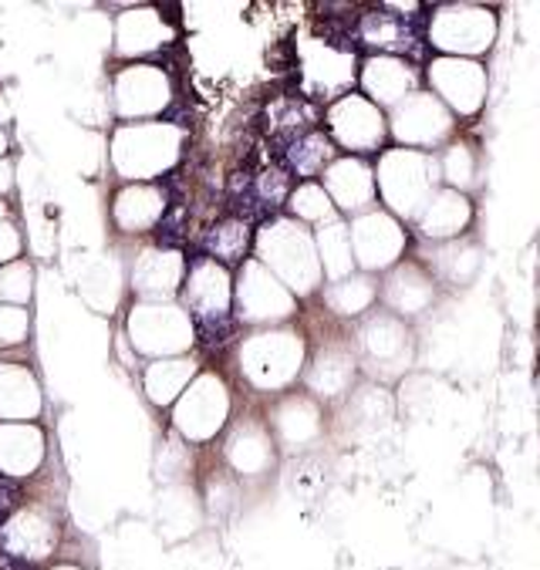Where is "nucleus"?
<instances>
[{
	"label": "nucleus",
	"mask_w": 540,
	"mask_h": 570,
	"mask_svg": "<svg viewBox=\"0 0 540 570\" xmlns=\"http://www.w3.org/2000/svg\"><path fill=\"white\" fill-rule=\"evenodd\" d=\"M183 149V132L176 126L163 122H132L122 126L112 139V163L122 179H156L169 173L179 159Z\"/></svg>",
	"instance_id": "nucleus-2"
},
{
	"label": "nucleus",
	"mask_w": 540,
	"mask_h": 570,
	"mask_svg": "<svg viewBox=\"0 0 540 570\" xmlns=\"http://www.w3.org/2000/svg\"><path fill=\"white\" fill-rule=\"evenodd\" d=\"M183 277H186V264L169 247H149L132 264V287L139 297H146L153 304L169 301L183 287Z\"/></svg>",
	"instance_id": "nucleus-17"
},
{
	"label": "nucleus",
	"mask_w": 540,
	"mask_h": 570,
	"mask_svg": "<svg viewBox=\"0 0 540 570\" xmlns=\"http://www.w3.org/2000/svg\"><path fill=\"white\" fill-rule=\"evenodd\" d=\"M234 304L247 324H281L294 314L297 297L261 261H247L237 277Z\"/></svg>",
	"instance_id": "nucleus-8"
},
{
	"label": "nucleus",
	"mask_w": 540,
	"mask_h": 570,
	"mask_svg": "<svg viewBox=\"0 0 540 570\" xmlns=\"http://www.w3.org/2000/svg\"><path fill=\"white\" fill-rule=\"evenodd\" d=\"M31 284H35V271L21 261H11L0 267V304L21 307L31 297Z\"/></svg>",
	"instance_id": "nucleus-40"
},
{
	"label": "nucleus",
	"mask_w": 540,
	"mask_h": 570,
	"mask_svg": "<svg viewBox=\"0 0 540 570\" xmlns=\"http://www.w3.org/2000/svg\"><path fill=\"white\" fill-rule=\"evenodd\" d=\"M359 352L372 375L395 379L412 362V334L395 314H372L359 327Z\"/></svg>",
	"instance_id": "nucleus-9"
},
{
	"label": "nucleus",
	"mask_w": 540,
	"mask_h": 570,
	"mask_svg": "<svg viewBox=\"0 0 540 570\" xmlns=\"http://www.w3.org/2000/svg\"><path fill=\"white\" fill-rule=\"evenodd\" d=\"M304 71L311 81L324 85V88H342L352 81L355 61L352 55H345L342 48L332 45H311V51L304 55Z\"/></svg>",
	"instance_id": "nucleus-33"
},
{
	"label": "nucleus",
	"mask_w": 540,
	"mask_h": 570,
	"mask_svg": "<svg viewBox=\"0 0 540 570\" xmlns=\"http://www.w3.org/2000/svg\"><path fill=\"white\" fill-rule=\"evenodd\" d=\"M362 88L369 95V101L379 105H399L405 95L415 91V71L412 65H405L402 58L392 55H375L362 65Z\"/></svg>",
	"instance_id": "nucleus-21"
},
{
	"label": "nucleus",
	"mask_w": 540,
	"mask_h": 570,
	"mask_svg": "<svg viewBox=\"0 0 540 570\" xmlns=\"http://www.w3.org/2000/svg\"><path fill=\"white\" fill-rule=\"evenodd\" d=\"M227 460L240 476H261L274 463V442L261 422H240L227 442Z\"/></svg>",
	"instance_id": "nucleus-25"
},
{
	"label": "nucleus",
	"mask_w": 540,
	"mask_h": 570,
	"mask_svg": "<svg viewBox=\"0 0 540 570\" xmlns=\"http://www.w3.org/2000/svg\"><path fill=\"white\" fill-rule=\"evenodd\" d=\"M183 301L186 314L203 324H216L230 314L234 304V281L230 271L216 261H199L183 277Z\"/></svg>",
	"instance_id": "nucleus-14"
},
{
	"label": "nucleus",
	"mask_w": 540,
	"mask_h": 570,
	"mask_svg": "<svg viewBox=\"0 0 540 570\" xmlns=\"http://www.w3.org/2000/svg\"><path fill=\"white\" fill-rule=\"evenodd\" d=\"M166 41H173V28L163 21L159 11L153 8H139L119 18L116 24V51L139 58V55H153L159 51Z\"/></svg>",
	"instance_id": "nucleus-23"
},
{
	"label": "nucleus",
	"mask_w": 540,
	"mask_h": 570,
	"mask_svg": "<svg viewBox=\"0 0 540 570\" xmlns=\"http://www.w3.org/2000/svg\"><path fill=\"white\" fill-rule=\"evenodd\" d=\"M429 85L450 116H477L487 98V71L470 58H436L429 65Z\"/></svg>",
	"instance_id": "nucleus-11"
},
{
	"label": "nucleus",
	"mask_w": 540,
	"mask_h": 570,
	"mask_svg": "<svg viewBox=\"0 0 540 570\" xmlns=\"http://www.w3.org/2000/svg\"><path fill=\"white\" fill-rule=\"evenodd\" d=\"M375 193H382L385 206L399 216H419L425 199L436 193L440 163L419 149H392L379 159Z\"/></svg>",
	"instance_id": "nucleus-3"
},
{
	"label": "nucleus",
	"mask_w": 540,
	"mask_h": 570,
	"mask_svg": "<svg viewBox=\"0 0 540 570\" xmlns=\"http://www.w3.org/2000/svg\"><path fill=\"white\" fill-rule=\"evenodd\" d=\"M193 379H196L193 358H183V355L179 358H159L146 372V395L156 405H173Z\"/></svg>",
	"instance_id": "nucleus-29"
},
{
	"label": "nucleus",
	"mask_w": 540,
	"mask_h": 570,
	"mask_svg": "<svg viewBox=\"0 0 540 570\" xmlns=\"http://www.w3.org/2000/svg\"><path fill=\"white\" fill-rule=\"evenodd\" d=\"M51 570H81V567H75V563H58V567H51Z\"/></svg>",
	"instance_id": "nucleus-46"
},
{
	"label": "nucleus",
	"mask_w": 540,
	"mask_h": 570,
	"mask_svg": "<svg viewBox=\"0 0 540 570\" xmlns=\"http://www.w3.org/2000/svg\"><path fill=\"white\" fill-rule=\"evenodd\" d=\"M287 206L304 223H324V219H332V199H328V193H324L321 183H301L291 193Z\"/></svg>",
	"instance_id": "nucleus-39"
},
{
	"label": "nucleus",
	"mask_w": 540,
	"mask_h": 570,
	"mask_svg": "<svg viewBox=\"0 0 540 570\" xmlns=\"http://www.w3.org/2000/svg\"><path fill=\"white\" fill-rule=\"evenodd\" d=\"M112 98H116V111L122 119H149L159 116V111L173 101V85L169 75L156 65H132L126 71H119L116 85H112Z\"/></svg>",
	"instance_id": "nucleus-13"
},
{
	"label": "nucleus",
	"mask_w": 540,
	"mask_h": 570,
	"mask_svg": "<svg viewBox=\"0 0 540 570\" xmlns=\"http://www.w3.org/2000/svg\"><path fill=\"white\" fill-rule=\"evenodd\" d=\"M4 219H8V206H4V203H0V223H4Z\"/></svg>",
	"instance_id": "nucleus-47"
},
{
	"label": "nucleus",
	"mask_w": 540,
	"mask_h": 570,
	"mask_svg": "<svg viewBox=\"0 0 540 570\" xmlns=\"http://www.w3.org/2000/svg\"><path fill=\"white\" fill-rule=\"evenodd\" d=\"M314 250H317V264H321V277L328 281H345L355 271V257H352V240H348V223L345 219H324L321 230L314 237Z\"/></svg>",
	"instance_id": "nucleus-28"
},
{
	"label": "nucleus",
	"mask_w": 540,
	"mask_h": 570,
	"mask_svg": "<svg viewBox=\"0 0 540 570\" xmlns=\"http://www.w3.org/2000/svg\"><path fill=\"white\" fill-rule=\"evenodd\" d=\"M332 159H335V146H332V139L324 136V132H307V136H301V139L291 146V166H294L301 176L321 173Z\"/></svg>",
	"instance_id": "nucleus-37"
},
{
	"label": "nucleus",
	"mask_w": 540,
	"mask_h": 570,
	"mask_svg": "<svg viewBox=\"0 0 540 570\" xmlns=\"http://www.w3.org/2000/svg\"><path fill=\"white\" fill-rule=\"evenodd\" d=\"M328 126L338 146L352 153H375L385 139L382 108H375L365 95H345L328 108Z\"/></svg>",
	"instance_id": "nucleus-15"
},
{
	"label": "nucleus",
	"mask_w": 540,
	"mask_h": 570,
	"mask_svg": "<svg viewBox=\"0 0 540 570\" xmlns=\"http://www.w3.org/2000/svg\"><path fill=\"white\" fill-rule=\"evenodd\" d=\"M163 213H166V193L153 183H132L112 203V216L126 234L153 230L163 219Z\"/></svg>",
	"instance_id": "nucleus-24"
},
{
	"label": "nucleus",
	"mask_w": 540,
	"mask_h": 570,
	"mask_svg": "<svg viewBox=\"0 0 540 570\" xmlns=\"http://www.w3.org/2000/svg\"><path fill=\"white\" fill-rule=\"evenodd\" d=\"M450 284H470L480 271V244L470 237H456L446 244H436L432 250V264Z\"/></svg>",
	"instance_id": "nucleus-30"
},
{
	"label": "nucleus",
	"mask_w": 540,
	"mask_h": 570,
	"mask_svg": "<svg viewBox=\"0 0 540 570\" xmlns=\"http://www.w3.org/2000/svg\"><path fill=\"white\" fill-rule=\"evenodd\" d=\"M497 38V14L480 4H450L429 21V41L443 58H477Z\"/></svg>",
	"instance_id": "nucleus-6"
},
{
	"label": "nucleus",
	"mask_w": 540,
	"mask_h": 570,
	"mask_svg": "<svg viewBox=\"0 0 540 570\" xmlns=\"http://www.w3.org/2000/svg\"><path fill=\"white\" fill-rule=\"evenodd\" d=\"M385 301L395 314L415 317L436 301V284H432V277L419 264H402L385 281Z\"/></svg>",
	"instance_id": "nucleus-26"
},
{
	"label": "nucleus",
	"mask_w": 540,
	"mask_h": 570,
	"mask_svg": "<svg viewBox=\"0 0 540 570\" xmlns=\"http://www.w3.org/2000/svg\"><path fill=\"white\" fill-rule=\"evenodd\" d=\"M129 334H132L136 352L159 362V358H179L183 352L193 348L196 324L183 307H176L169 301H163V304L143 301L129 314Z\"/></svg>",
	"instance_id": "nucleus-4"
},
{
	"label": "nucleus",
	"mask_w": 540,
	"mask_h": 570,
	"mask_svg": "<svg viewBox=\"0 0 540 570\" xmlns=\"http://www.w3.org/2000/svg\"><path fill=\"white\" fill-rule=\"evenodd\" d=\"M440 176L460 193V189H470L477 186V176H480V163H477V153L467 146V142H453L440 163Z\"/></svg>",
	"instance_id": "nucleus-38"
},
{
	"label": "nucleus",
	"mask_w": 540,
	"mask_h": 570,
	"mask_svg": "<svg viewBox=\"0 0 540 570\" xmlns=\"http://www.w3.org/2000/svg\"><path fill=\"white\" fill-rule=\"evenodd\" d=\"M14 189V163L11 159H0V196Z\"/></svg>",
	"instance_id": "nucleus-43"
},
{
	"label": "nucleus",
	"mask_w": 540,
	"mask_h": 570,
	"mask_svg": "<svg viewBox=\"0 0 540 570\" xmlns=\"http://www.w3.org/2000/svg\"><path fill=\"white\" fill-rule=\"evenodd\" d=\"M18 254H21V234L4 219V223H0V267L11 264Z\"/></svg>",
	"instance_id": "nucleus-42"
},
{
	"label": "nucleus",
	"mask_w": 540,
	"mask_h": 570,
	"mask_svg": "<svg viewBox=\"0 0 540 570\" xmlns=\"http://www.w3.org/2000/svg\"><path fill=\"white\" fill-rule=\"evenodd\" d=\"M473 219V206L463 193L456 189H436L425 206L419 209L415 223H419V234L429 240V244H446V240H456Z\"/></svg>",
	"instance_id": "nucleus-18"
},
{
	"label": "nucleus",
	"mask_w": 540,
	"mask_h": 570,
	"mask_svg": "<svg viewBox=\"0 0 540 570\" xmlns=\"http://www.w3.org/2000/svg\"><path fill=\"white\" fill-rule=\"evenodd\" d=\"M450 132H453V116L432 91H412L392 111V136L402 142V149L440 146Z\"/></svg>",
	"instance_id": "nucleus-10"
},
{
	"label": "nucleus",
	"mask_w": 540,
	"mask_h": 570,
	"mask_svg": "<svg viewBox=\"0 0 540 570\" xmlns=\"http://www.w3.org/2000/svg\"><path fill=\"white\" fill-rule=\"evenodd\" d=\"M301 365H304V337L294 331H264L247 337L240 348V368L247 382L264 392L291 385Z\"/></svg>",
	"instance_id": "nucleus-5"
},
{
	"label": "nucleus",
	"mask_w": 540,
	"mask_h": 570,
	"mask_svg": "<svg viewBox=\"0 0 540 570\" xmlns=\"http://www.w3.org/2000/svg\"><path fill=\"white\" fill-rule=\"evenodd\" d=\"M274 425L287 445H304L321 432V412L311 399H287L274 412Z\"/></svg>",
	"instance_id": "nucleus-31"
},
{
	"label": "nucleus",
	"mask_w": 540,
	"mask_h": 570,
	"mask_svg": "<svg viewBox=\"0 0 540 570\" xmlns=\"http://www.w3.org/2000/svg\"><path fill=\"white\" fill-rule=\"evenodd\" d=\"M362 41L369 48H379V51H402L405 45H412L409 21L389 18V14H369L362 21Z\"/></svg>",
	"instance_id": "nucleus-36"
},
{
	"label": "nucleus",
	"mask_w": 540,
	"mask_h": 570,
	"mask_svg": "<svg viewBox=\"0 0 540 570\" xmlns=\"http://www.w3.org/2000/svg\"><path fill=\"white\" fill-rule=\"evenodd\" d=\"M324 193L332 203H338L345 213H369L375 203V176L372 166L359 156H342L324 166Z\"/></svg>",
	"instance_id": "nucleus-16"
},
{
	"label": "nucleus",
	"mask_w": 540,
	"mask_h": 570,
	"mask_svg": "<svg viewBox=\"0 0 540 570\" xmlns=\"http://www.w3.org/2000/svg\"><path fill=\"white\" fill-rule=\"evenodd\" d=\"M375 284L369 281V277H345V281H335L332 287H328V294H324V301H328V307L332 311H338V314H345V317H355V314H362V311H369L372 307V301H375Z\"/></svg>",
	"instance_id": "nucleus-34"
},
{
	"label": "nucleus",
	"mask_w": 540,
	"mask_h": 570,
	"mask_svg": "<svg viewBox=\"0 0 540 570\" xmlns=\"http://www.w3.org/2000/svg\"><path fill=\"white\" fill-rule=\"evenodd\" d=\"M4 122H11V105H8L4 95H0V126H4Z\"/></svg>",
	"instance_id": "nucleus-44"
},
{
	"label": "nucleus",
	"mask_w": 540,
	"mask_h": 570,
	"mask_svg": "<svg viewBox=\"0 0 540 570\" xmlns=\"http://www.w3.org/2000/svg\"><path fill=\"white\" fill-rule=\"evenodd\" d=\"M41 412V389L21 365H0V419L28 422Z\"/></svg>",
	"instance_id": "nucleus-27"
},
{
	"label": "nucleus",
	"mask_w": 540,
	"mask_h": 570,
	"mask_svg": "<svg viewBox=\"0 0 540 570\" xmlns=\"http://www.w3.org/2000/svg\"><path fill=\"white\" fill-rule=\"evenodd\" d=\"M348 240H352V257L365 271H385L405 254V230L395 216L385 209H369L352 219L348 226Z\"/></svg>",
	"instance_id": "nucleus-12"
},
{
	"label": "nucleus",
	"mask_w": 540,
	"mask_h": 570,
	"mask_svg": "<svg viewBox=\"0 0 540 570\" xmlns=\"http://www.w3.org/2000/svg\"><path fill=\"white\" fill-rule=\"evenodd\" d=\"M173 422L189 442H206L227 425L230 415V392L224 379L216 375H196L186 392L173 402Z\"/></svg>",
	"instance_id": "nucleus-7"
},
{
	"label": "nucleus",
	"mask_w": 540,
	"mask_h": 570,
	"mask_svg": "<svg viewBox=\"0 0 540 570\" xmlns=\"http://www.w3.org/2000/svg\"><path fill=\"white\" fill-rule=\"evenodd\" d=\"M355 368H359V362L348 345H342V341H335V345H321V352L314 355V362L307 368V385L321 399H338L352 389Z\"/></svg>",
	"instance_id": "nucleus-22"
},
{
	"label": "nucleus",
	"mask_w": 540,
	"mask_h": 570,
	"mask_svg": "<svg viewBox=\"0 0 540 570\" xmlns=\"http://www.w3.org/2000/svg\"><path fill=\"white\" fill-rule=\"evenodd\" d=\"M45 460V435L38 425L28 422H4L0 425V473L11 480L31 476Z\"/></svg>",
	"instance_id": "nucleus-20"
},
{
	"label": "nucleus",
	"mask_w": 540,
	"mask_h": 570,
	"mask_svg": "<svg viewBox=\"0 0 540 570\" xmlns=\"http://www.w3.org/2000/svg\"><path fill=\"white\" fill-rule=\"evenodd\" d=\"M4 153H8V132L0 129V159H4Z\"/></svg>",
	"instance_id": "nucleus-45"
},
{
	"label": "nucleus",
	"mask_w": 540,
	"mask_h": 570,
	"mask_svg": "<svg viewBox=\"0 0 540 570\" xmlns=\"http://www.w3.org/2000/svg\"><path fill=\"white\" fill-rule=\"evenodd\" d=\"M0 540H4V550L8 553L38 563V560H48L51 557V550L58 543V527H55V520L48 513L28 507V510H18L4 523V530H0Z\"/></svg>",
	"instance_id": "nucleus-19"
},
{
	"label": "nucleus",
	"mask_w": 540,
	"mask_h": 570,
	"mask_svg": "<svg viewBox=\"0 0 540 570\" xmlns=\"http://www.w3.org/2000/svg\"><path fill=\"white\" fill-rule=\"evenodd\" d=\"M31 321L24 307H11V304H0V348H14L28 337Z\"/></svg>",
	"instance_id": "nucleus-41"
},
{
	"label": "nucleus",
	"mask_w": 540,
	"mask_h": 570,
	"mask_svg": "<svg viewBox=\"0 0 540 570\" xmlns=\"http://www.w3.org/2000/svg\"><path fill=\"white\" fill-rule=\"evenodd\" d=\"M257 257L291 294H314L321 284L314 237L294 219H271L261 226Z\"/></svg>",
	"instance_id": "nucleus-1"
},
{
	"label": "nucleus",
	"mask_w": 540,
	"mask_h": 570,
	"mask_svg": "<svg viewBox=\"0 0 540 570\" xmlns=\"http://www.w3.org/2000/svg\"><path fill=\"white\" fill-rule=\"evenodd\" d=\"M247 244H251L247 223L227 219V223H220V226L213 230V237L206 240V250L213 254L209 261H216V264H237V261H244Z\"/></svg>",
	"instance_id": "nucleus-35"
},
{
	"label": "nucleus",
	"mask_w": 540,
	"mask_h": 570,
	"mask_svg": "<svg viewBox=\"0 0 540 570\" xmlns=\"http://www.w3.org/2000/svg\"><path fill=\"white\" fill-rule=\"evenodd\" d=\"M389 419H392V402H389V392L379 385L359 389L345 405V422L355 425L359 435H369V432L389 425Z\"/></svg>",
	"instance_id": "nucleus-32"
}]
</instances>
